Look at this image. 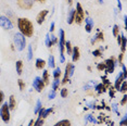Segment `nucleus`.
<instances>
[{
    "instance_id": "f257e3e1",
    "label": "nucleus",
    "mask_w": 127,
    "mask_h": 126,
    "mask_svg": "<svg viewBox=\"0 0 127 126\" xmlns=\"http://www.w3.org/2000/svg\"><path fill=\"white\" fill-rule=\"evenodd\" d=\"M18 28L25 37H33L34 35V25L26 18H20L18 20Z\"/></svg>"
},
{
    "instance_id": "864d4df0",
    "label": "nucleus",
    "mask_w": 127,
    "mask_h": 126,
    "mask_svg": "<svg viewBox=\"0 0 127 126\" xmlns=\"http://www.w3.org/2000/svg\"><path fill=\"white\" fill-rule=\"evenodd\" d=\"M121 42H122V34H120V35L117 36V44H118V46H121Z\"/></svg>"
},
{
    "instance_id": "412c9836",
    "label": "nucleus",
    "mask_w": 127,
    "mask_h": 126,
    "mask_svg": "<svg viewBox=\"0 0 127 126\" xmlns=\"http://www.w3.org/2000/svg\"><path fill=\"white\" fill-rule=\"evenodd\" d=\"M41 79H42V82L45 83V85H48L49 83V81H50V79H49V72L47 70H44V73H42V76H41Z\"/></svg>"
},
{
    "instance_id": "c756f323",
    "label": "nucleus",
    "mask_w": 127,
    "mask_h": 126,
    "mask_svg": "<svg viewBox=\"0 0 127 126\" xmlns=\"http://www.w3.org/2000/svg\"><path fill=\"white\" fill-rule=\"evenodd\" d=\"M53 111V108H50V109H45V111H44V113H42V116H41V119H46L49 114H50L51 112Z\"/></svg>"
},
{
    "instance_id": "8fccbe9b",
    "label": "nucleus",
    "mask_w": 127,
    "mask_h": 126,
    "mask_svg": "<svg viewBox=\"0 0 127 126\" xmlns=\"http://www.w3.org/2000/svg\"><path fill=\"white\" fill-rule=\"evenodd\" d=\"M54 26H56L54 22H51V25H50V33H51V34H52L53 31H54Z\"/></svg>"
},
{
    "instance_id": "4d7b16f0",
    "label": "nucleus",
    "mask_w": 127,
    "mask_h": 126,
    "mask_svg": "<svg viewBox=\"0 0 127 126\" xmlns=\"http://www.w3.org/2000/svg\"><path fill=\"white\" fill-rule=\"evenodd\" d=\"M34 122H35V121H34V120L32 119L31 121H30V123H28V125H27V126H33V125H34Z\"/></svg>"
},
{
    "instance_id": "5701e85b",
    "label": "nucleus",
    "mask_w": 127,
    "mask_h": 126,
    "mask_svg": "<svg viewBox=\"0 0 127 126\" xmlns=\"http://www.w3.org/2000/svg\"><path fill=\"white\" fill-rule=\"evenodd\" d=\"M61 84V82H60V78H54V81L52 82V84H51V87H52V90L57 91L59 89V86Z\"/></svg>"
},
{
    "instance_id": "6e6d98bb",
    "label": "nucleus",
    "mask_w": 127,
    "mask_h": 126,
    "mask_svg": "<svg viewBox=\"0 0 127 126\" xmlns=\"http://www.w3.org/2000/svg\"><path fill=\"white\" fill-rule=\"evenodd\" d=\"M124 24H125V30L127 28V16L124 15Z\"/></svg>"
},
{
    "instance_id": "7ed1b4c3",
    "label": "nucleus",
    "mask_w": 127,
    "mask_h": 126,
    "mask_svg": "<svg viewBox=\"0 0 127 126\" xmlns=\"http://www.w3.org/2000/svg\"><path fill=\"white\" fill-rule=\"evenodd\" d=\"M84 19H85V13H84L82 4H80L79 2H77V3H76V10H75L74 22H76V24L80 25L84 22Z\"/></svg>"
},
{
    "instance_id": "a878e982",
    "label": "nucleus",
    "mask_w": 127,
    "mask_h": 126,
    "mask_svg": "<svg viewBox=\"0 0 127 126\" xmlns=\"http://www.w3.org/2000/svg\"><path fill=\"white\" fill-rule=\"evenodd\" d=\"M64 48L66 49V52L67 54H72V50H73V48H72V45H71V41H65L64 44Z\"/></svg>"
},
{
    "instance_id": "aec40b11",
    "label": "nucleus",
    "mask_w": 127,
    "mask_h": 126,
    "mask_svg": "<svg viewBox=\"0 0 127 126\" xmlns=\"http://www.w3.org/2000/svg\"><path fill=\"white\" fill-rule=\"evenodd\" d=\"M103 39H104V38H103V33H102V32H99V33H98L97 35L91 39V44L94 45V44H96L98 40H103Z\"/></svg>"
},
{
    "instance_id": "ea45409f",
    "label": "nucleus",
    "mask_w": 127,
    "mask_h": 126,
    "mask_svg": "<svg viewBox=\"0 0 127 126\" xmlns=\"http://www.w3.org/2000/svg\"><path fill=\"white\" fill-rule=\"evenodd\" d=\"M56 96H57V91H54V90H50V93H49L48 94V97H49V99L50 100H52L56 98Z\"/></svg>"
},
{
    "instance_id": "6ab92c4d",
    "label": "nucleus",
    "mask_w": 127,
    "mask_h": 126,
    "mask_svg": "<svg viewBox=\"0 0 127 126\" xmlns=\"http://www.w3.org/2000/svg\"><path fill=\"white\" fill-rule=\"evenodd\" d=\"M15 68H16V73H18L19 75H21L22 72H23V62L21 60H19V61L15 62Z\"/></svg>"
},
{
    "instance_id": "423d86ee",
    "label": "nucleus",
    "mask_w": 127,
    "mask_h": 126,
    "mask_svg": "<svg viewBox=\"0 0 127 126\" xmlns=\"http://www.w3.org/2000/svg\"><path fill=\"white\" fill-rule=\"evenodd\" d=\"M0 26L3 28V30L11 31V30L13 28V24H12L11 20L8 18V16L0 15Z\"/></svg>"
},
{
    "instance_id": "ddd939ff",
    "label": "nucleus",
    "mask_w": 127,
    "mask_h": 126,
    "mask_svg": "<svg viewBox=\"0 0 127 126\" xmlns=\"http://www.w3.org/2000/svg\"><path fill=\"white\" fill-rule=\"evenodd\" d=\"M80 57V52H79V48L78 47H74L73 50H72V61L76 62L79 60Z\"/></svg>"
},
{
    "instance_id": "cd10ccee",
    "label": "nucleus",
    "mask_w": 127,
    "mask_h": 126,
    "mask_svg": "<svg viewBox=\"0 0 127 126\" xmlns=\"http://www.w3.org/2000/svg\"><path fill=\"white\" fill-rule=\"evenodd\" d=\"M85 122L86 123H88V122H90V123H97L96 119L92 116V114H87V115L85 116Z\"/></svg>"
},
{
    "instance_id": "c85d7f7f",
    "label": "nucleus",
    "mask_w": 127,
    "mask_h": 126,
    "mask_svg": "<svg viewBox=\"0 0 127 126\" xmlns=\"http://www.w3.org/2000/svg\"><path fill=\"white\" fill-rule=\"evenodd\" d=\"M112 34H113L114 37H117L120 35V27H118V25H113V32H112Z\"/></svg>"
},
{
    "instance_id": "dca6fc26",
    "label": "nucleus",
    "mask_w": 127,
    "mask_h": 126,
    "mask_svg": "<svg viewBox=\"0 0 127 126\" xmlns=\"http://www.w3.org/2000/svg\"><path fill=\"white\" fill-rule=\"evenodd\" d=\"M35 65H36V68L37 70H42V68L45 67V65H46V61L44 59H36V63H35Z\"/></svg>"
},
{
    "instance_id": "de8ad7c7",
    "label": "nucleus",
    "mask_w": 127,
    "mask_h": 126,
    "mask_svg": "<svg viewBox=\"0 0 127 126\" xmlns=\"http://www.w3.org/2000/svg\"><path fill=\"white\" fill-rule=\"evenodd\" d=\"M123 57H124V53H121L120 57H118V64L120 65L123 64Z\"/></svg>"
},
{
    "instance_id": "72a5a7b5",
    "label": "nucleus",
    "mask_w": 127,
    "mask_h": 126,
    "mask_svg": "<svg viewBox=\"0 0 127 126\" xmlns=\"http://www.w3.org/2000/svg\"><path fill=\"white\" fill-rule=\"evenodd\" d=\"M42 124H44V119H41V117L38 116V119H37L36 121L34 122V125L33 126H42Z\"/></svg>"
},
{
    "instance_id": "13d9d810",
    "label": "nucleus",
    "mask_w": 127,
    "mask_h": 126,
    "mask_svg": "<svg viewBox=\"0 0 127 126\" xmlns=\"http://www.w3.org/2000/svg\"><path fill=\"white\" fill-rule=\"evenodd\" d=\"M36 1L40 2V3H45V2H46V0H36Z\"/></svg>"
},
{
    "instance_id": "4c0bfd02",
    "label": "nucleus",
    "mask_w": 127,
    "mask_h": 126,
    "mask_svg": "<svg viewBox=\"0 0 127 126\" xmlns=\"http://www.w3.org/2000/svg\"><path fill=\"white\" fill-rule=\"evenodd\" d=\"M67 94H68L67 88H62L61 91H60V94H61V97H62V98H65V97L67 96Z\"/></svg>"
},
{
    "instance_id": "0eeeda50",
    "label": "nucleus",
    "mask_w": 127,
    "mask_h": 126,
    "mask_svg": "<svg viewBox=\"0 0 127 126\" xmlns=\"http://www.w3.org/2000/svg\"><path fill=\"white\" fill-rule=\"evenodd\" d=\"M45 86L46 85H45V83L42 82L41 77L36 76L35 78H34V81H33V88L37 91V93H41V91L44 90Z\"/></svg>"
},
{
    "instance_id": "473e14b6",
    "label": "nucleus",
    "mask_w": 127,
    "mask_h": 126,
    "mask_svg": "<svg viewBox=\"0 0 127 126\" xmlns=\"http://www.w3.org/2000/svg\"><path fill=\"white\" fill-rule=\"evenodd\" d=\"M27 49H28V52H27V59L31 61V60L33 59V47H32V45L28 46Z\"/></svg>"
},
{
    "instance_id": "f704fd0d",
    "label": "nucleus",
    "mask_w": 127,
    "mask_h": 126,
    "mask_svg": "<svg viewBox=\"0 0 127 126\" xmlns=\"http://www.w3.org/2000/svg\"><path fill=\"white\" fill-rule=\"evenodd\" d=\"M109 89V94H110V97H111V98H114L115 97V89H114V87L113 86H110V87L108 88Z\"/></svg>"
},
{
    "instance_id": "a18cd8bd",
    "label": "nucleus",
    "mask_w": 127,
    "mask_h": 126,
    "mask_svg": "<svg viewBox=\"0 0 127 126\" xmlns=\"http://www.w3.org/2000/svg\"><path fill=\"white\" fill-rule=\"evenodd\" d=\"M92 54H94V57H100L101 54H102V52H101V49L94 50V52H92Z\"/></svg>"
},
{
    "instance_id": "5fc2aeb1",
    "label": "nucleus",
    "mask_w": 127,
    "mask_h": 126,
    "mask_svg": "<svg viewBox=\"0 0 127 126\" xmlns=\"http://www.w3.org/2000/svg\"><path fill=\"white\" fill-rule=\"evenodd\" d=\"M60 62H61V63H65V57L64 56H60Z\"/></svg>"
},
{
    "instance_id": "c03bdc74",
    "label": "nucleus",
    "mask_w": 127,
    "mask_h": 126,
    "mask_svg": "<svg viewBox=\"0 0 127 126\" xmlns=\"http://www.w3.org/2000/svg\"><path fill=\"white\" fill-rule=\"evenodd\" d=\"M112 110H113L114 112L116 113L118 116L121 115V114H120V112H118V110H117V104H116V103H113V104H112Z\"/></svg>"
},
{
    "instance_id": "4468645a",
    "label": "nucleus",
    "mask_w": 127,
    "mask_h": 126,
    "mask_svg": "<svg viewBox=\"0 0 127 126\" xmlns=\"http://www.w3.org/2000/svg\"><path fill=\"white\" fill-rule=\"evenodd\" d=\"M71 63H67V65L65 66V72H64V76H63L62 79V84H66L68 82V78H70V67H71Z\"/></svg>"
},
{
    "instance_id": "09e8293b",
    "label": "nucleus",
    "mask_w": 127,
    "mask_h": 126,
    "mask_svg": "<svg viewBox=\"0 0 127 126\" xmlns=\"http://www.w3.org/2000/svg\"><path fill=\"white\" fill-rule=\"evenodd\" d=\"M87 105H88V108H90V109H96V107H97V105H96V103H95L94 101L89 102V103H88Z\"/></svg>"
},
{
    "instance_id": "9d476101",
    "label": "nucleus",
    "mask_w": 127,
    "mask_h": 126,
    "mask_svg": "<svg viewBox=\"0 0 127 126\" xmlns=\"http://www.w3.org/2000/svg\"><path fill=\"white\" fill-rule=\"evenodd\" d=\"M84 21H85V31L87 32V33H90V32L92 31V28H94V20H92L91 18H89V16H87V18L84 19Z\"/></svg>"
},
{
    "instance_id": "f03ea898",
    "label": "nucleus",
    "mask_w": 127,
    "mask_h": 126,
    "mask_svg": "<svg viewBox=\"0 0 127 126\" xmlns=\"http://www.w3.org/2000/svg\"><path fill=\"white\" fill-rule=\"evenodd\" d=\"M13 42L18 51H23L26 47V39L25 36L22 35L21 33H15L13 36Z\"/></svg>"
},
{
    "instance_id": "052dcab7",
    "label": "nucleus",
    "mask_w": 127,
    "mask_h": 126,
    "mask_svg": "<svg viewBox=\"0 0 127 126\" xmlns=\"http://www.w3.org/2000/svg\"><path fill=\"white\" fill-rule=\"evenodd\" d=\"M99 2L100 3H103V0H99Z\"/></svg>"
},
{
    "instance_id": "f8f14e48",
    "label": "nucleus",
    "mask_w": 127,
    "mask_h": 126,
    "mask_svg": "<svg viewBox=\"0 0 127 126\" xmlns=\"http://www.w3.org/2000/svg\"><path fill=\"white\" fill-rule=\"evenodd\" d=\"M48 13H49V11H48V10H42V11H40V12L38 13V15H37V18H36L37 24L41 25L42 23L45 22V20H46V16L48 15Z\"/></svg>"
},
{
    "instance_id": "2f4dec72",
    "label": "nucleus",
    "mask_w": 127,
    "mask_h": 126,
    "mask_svg": "<svg viewBox=\"0 0 127 126\" xmlns=\"http://www.w3.org/2000/svg\"><path fill=\"white\" fill-rule=\"evenodd\" d=\"M118 91H120V93H123V94H126V81H124L122 84H121L120 88H118Z\"/></svg>"
},
{
    "instance_id": "c9c22d12",
    "label": "nucleus",
    "mask_w": 127,
    "mask_h": 126,
    "mask_svg": "<svg viewBox=\"0 0 127 126\" xmlns=\"http://www.w3.org/2000/svg\"><path fill=\"white\" fill-rule=\"evenodd\" d=\"M45 44H46V46H47L48 48H50L51 46H52V44H51V40H50V35H49V34H47V35H46Z\"/></svg>"
},
{
    "instance_id": "3c124183",
    "label": "nucleus",
    "mask_w": 127,
    "mask_h": 126,
    "mask_svg": "<svg viewBox=\"0 0 127 126\" xmlns=\"http://www.w3.org/2000/svg\"><path fill=\"white\" fill-rule=\"evenodd\" d=\"M3 99H4V94L2 93V91H0V104L2 103V101H3Z\"/></svg>"
},
{
    "instance_id": "f3484780",
    "label": "nucleus",
    "mask_w": 127,
    "mask_h": 126,
    "mask_svg": "<svg viewBox=\"0 0 127 126\" xmlns=\"http://www.w3.org/2000/svg\"><path fill=\"white\" fill-rule=\"evenodd\" d=\"M74 16H75V9H71L70 11H68L67 20H66L67 24H72V23L74 22Z\"/></svg>"
},
{
    "instance_id": "4be33fe9",
    "label": "nucleus",
    "mask_w": 127,
    "mask_h": 126,
    "mask_svg": "<svg viewBox=\"0 0 127 126\" xmlns=\"http://www.w3.org/2000/svg\"><path fill=\"white\" fill-rule=\"evenodd\" d=\"M126 36L124 35V34H122V42H121V50H122V53H124L126 51Z\"/></svg>"
},
{
    "instance_id": "bf43d9fd",
    "label": "nucleus",
    "mask_w": 127,
    "mask_h": 126,
    "mask_svg": "<svg viewBox=\"0 0 127 126\" xmlns=\"http://www.w3.org/2000/svg\"><path fill=\"white\" fill-rule=\"evenodd\" d=\"M67 1H68V4H72V3H73V0H67Z\"/></svg>"
},
{
    "instance_id": "a211bd4d",
    "label": "nucleus",
    "mask_w": 127,
    "mask_h": 126,
    "mask_svg": "<svg viewBox=\"0 0 127 126\" xmlns=\"http://www.w3.org/2000/svg\"><path fill=\"white\" fill-rule=\"evenodd\" d=\"M95 89H96V91H97L98 94H102V93H104V91H105L106 87L102 84V83H100V84L95 85Z\"/></svg>"
},
{
    "instance_id": "37998d69",
    "label": "nucleus",
    "mask_w": 127,
    "mask_h": 126,
    "mask_svg": "<svg viewBox=\"0 0 127 126\" xmlns=\"http://www.w3.org/2000/svg\"><path fill=\"white\" fill-rule=\"evenodd\" d=\"M50 40H51V44H52V45H56L57 42H58V38L54 35L51 34V35H50Z\"/></svg>"
},
{
    "instance_id": "9b49d317",
    "label": "nucleus",
    "mask_w": 127,
    "mask_h": 126,
    "mask_svg": "<svg viewBox=\"0 0 127 126\" xmlns=\"http://www.w3.org/2000/svg\"><path fill=\"white\" fill-rule=\"evenodd\" d=\"M124 81H126V77L123 75V73H122V72H120V74H118V75L116 76V78H115V83H114V89L118 91V88H120L121 84H122V83H123Z\"/></svg>"
},
{
    "instance_id": "58836bf2",
    "label": "nucleus",
    "mask_w": 127,
    "mask_h": 126,
    "mask_svg": "<svg viewBox=\"0 0 127 126\" xmlns=\"http://www.w3.org/2000/svg\"><path fill=\"white\" fill-rule=\"evenodd\" d=\"M97 68H98V70H99V71H104V70H105V63H104V62L98 63Z\"/></svg>"
},
{
    "instance_id": "39448f33",
    "label": "nucleus",
    "mask_w": 127,
    "mask_h": 126,
    "mask_svg": "<svg viewBox=\"0 0 127 126\" xmlns=\"http://www.w3.org/2000/svg\"><path fill=\"white\" fill-rule=\"evenodd\" d=\"M104 63H105V70L104 71L108 74H112L115 70V66H116V61H115V59L113 57H111V58L106 59L104 61Z\"/></svg>"
},
{
    "instance_id": "b1692460",
    "label": "nucleus",
    "mask_w": 127,
    "mask_h": 126,
    "mask_svg": "<svg viewBox=\"0 0 127 126\" xmlns=\"http://www.w3.org/2000/svg\"><path fill=\"white\" fill-rule=\"evenodd\" d=\"M53 126H71V122L68 120H61V121L56 123Z\"/></svg>"
},
{
    "instance_id": "2eb2a0df",
    "label": "nucleus",
    "mask_w": 127,
    "mask_h": 126,
    "mask_svg": "<svg viewBox=\"0 0 127 126\" xmlns=\"http://www.w3.org/2000/svg\"><path fill=\"white\" fill-rule=\"evenodd\" d=\"M9 109L10 110H15V107H16V100H15V96H13V94H11L10 98H9Z\"/></svg>"
},
{
    "instance_id": "393cba45",
    "label": "nucleus",
    "mask_w": 127,
    "mask_h": 126,
    "mask_svg": "<svg viewBox=\"0 0 127 126\" xmlns=\"http://www.w3.org/2000/svg\"><path fill=\"white\" fill-rule=\"evenodd\" d=\"M48 65H49V67H50V68H54V66H56V61H54V57L52 56V54H50V56H49Z\"/></svg>"
},
{
    "instance_id": "a19ab883",
    "label": "nucleus",
    "mask_w": 127,
    "mask_h": 126,
    "mask_svg": "<svg viewBox=\"0 0 127 126\" xmlns=\"http://www.w3.org/2000/svg\"><path fill=\"white\" fill-rule=\"evenodd\" d=\"M18 83H19V87H20V90L21 91H23L24 90V88H25V83L22 81V79H19L18 81Z\"/></svg>"
},
{
    "instance_id": "49530a36",
    "label": "nucleus",
    "mask_w": 127,
    "mask_h": 126,
    "mask_svg": "<svg viewBox=\"0 0 127 126\" xmlns=\"http://www.w3.org/2000/svg\"><path fill=\"white\" fill-rule=\"evenodd\" d=\"M126 100H127V96H126V94H124V97H123V99L121 100L120 104L121 105H125L126 104Z\"/></svg>"
},
{
    "instance_id": "603ef678",
    "label": "nucleus",
    "mask_w": 127,
    "mask_h": 126,
    "mask_svg": "<svg viewBox=\"0 0 127 126\" xmlns=\"http://www.w3.org/2000/svg\"><path fill=\"white\" fill-rule=\"evenodd\" d=\"M116 1H117V8L121 12V11H122V2H121V0H116Z\"/></svg>"
},
{
    "instance_id": "7c9ffc66",
    "label": "nucleus",
    "mask_w": 127,
    "mask_h": 126,
    "mask_svg": "<svg viewBox=\"0 0 127 126\" xmlns=\"http://www.w3.org/2000/svg\"><path fill=\"white\" fill-rule=\"evenodd\" d=\"M41 108H42V107H41V100H37L36 107H35V109H34V113L37 114V113H38V111H39Z\"/></svg>"
},
{
    "instance_id": "79ce46f5",
    "label": "nucleus",
    "mask_w": 127,
    "mask_h": 126,
    "mask_svg": "<svg viewBox=\"0 0 127 126\" xmlns=\"http://www.w3.org/2000/svg\"><path fill=\"white\" fill-rule=\"evenodd\" d=\"M126 124H127V115L125 114V115L123 116L122 121L120 122V126H126Z\"/></svg>"
},
{
    "instance_id": "20e7f679",
    "label": "nucleus",
    "mask_w": 127,
    "mask_h": 126,
    "mask_svg": "<svg viewBox=\"0 0 127 126\" xmlns=\"http://www.w3.org/2000/svg\"><path fill=\"white\" fill-rule=\"evenodd\" d=\"M0 117H1L2 122L3 123H9L10 121V109H9V105H8L7 102H4L2 104V107L0 108Z\"/></svg>"
},
{
    "instance_id": "bb28decb",
    "label": "nucleus",
    "mask_w": 127,
    "mask_h": 126,
    "mask_svg": "<svg viewBox=\"0 0 127 126\" xmlns=\"http://www.w3.org/2000/svg\"><path fill=\"white\" fill-rule=\"evenodd\" d=\"M52 76H53V78H60V76H61V68L60 67H54Z\"/></svg>"
},
{
    "instance_id": "e433bc0d",
    "label": "nucleus",
    "mask_w": 127,
    "mask_h": 126,
    "mask_svg": "<svg viewBox=\"0 0 127 126\" xmlns=\"http://www.w3.org/2000/svg\"><path fill=\"white\" fill-rule=\"evenodd\" d=\"M95 85H96L95 81H90V82L88 83V84H86L85 86H84V89H88V88H91V87H94Z\"/></svg>"
},
{
    "instance_id": "6e6552de",
    "label": "nucleus",
    "mask_w": 127,
    "mask_h": 126,
    "mask_svg": "<svg viewBox=\"0 0 127 126\" xmlns=\"http://www.w3.org/2000/svg\"><path fill=\"white\" fill-rule=\"evenodd\" d=\"M64 44H65V34L63 30L59 31V50L60 56H64Z\"/></svg>"
},
{
    "instance_id": "1a4fd4ad",
    "label": "nucleus",
    "mask_w": 127,
    "mask_h": 126,
    "mask_svg": "<svg viewBox=\"0 0 127 126\" xmlns=\"http://www.w3.org/2000/svg\"><path fill=\"white\" fill-rule=\"evenodd\" d=\"M18 5L21 9L31 10L34 5V0H18Z\"/></svg>"
}]
</instances>
